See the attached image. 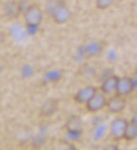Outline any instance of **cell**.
Listing matches in <instances>:
<instances>
[{"label":"cell","instance_id":"cell-14","mask_svg":"<svg viewBox=\"0 0 137 150\" xmlns=\"http://www.w3.org/2000/svg\"><path fill=\"white\" fill-rule=\"evenodd\" d=\"M113 3L112 0H97L95 2V6L99 10H106L110 8Z\"/></svg>","mask_w":137,"mask_h":150},{"label":"cell","instance_id":"cell-2","mask_svg":"<svg viewBox=\"0 0 137 150\" xmlns=\"http://www.w3.org/2000/svg\"><path fill=\"white\" fill-rule=\"evenodd\" d=\"M51 18L56 24L63 25L71 19V11L68 8V6L65 4V2H56L55 6L52 7Z\"/></svg>","mask_w":137,"mask_h":150},{"label":"cell","instance_id":"cell-11","mask_svg":"<svg viewBox=\"0 0 137 150\" xmlns=\"http://www.w3.org/2000/svg\"><path fill=\"white\" fill-rule=\"evenodd\" d=\"M137 137V118L134 115L131 120H128L124 138L126 141H133Z\"/></svg>","mask_w":137,"mask_h":150},{"label":"cell","instance_id":"cell-4","mask_svg":"<svg viewBox=\"0 0 137 150\" xmlns=\"http://www.w3.org/2000/svg\"><path fill=\"white\" fill-rule=\"evenodd\" d=\"M127 123L128 120L121 116L114 118L112 121L110 125V134L115 141L123 140Z\"/></svg>","mask_w":137,"mask_h":150},{"label":"cell","instance_id":"cell-9","mask_svg":"<svg viewBox=\"0 0 137 150\" xmlns=\"http://www.w3.org/2000/svg\"><path fill=\"white\" fill-rule=\"evenodd\" d=\"M58 109L59 101L56 98H49L41 104L39 114L41 117H50L56 114Z\"/></svg>","mask_w":137,"mask_h":150},{"label":"cell","instance_id":"cell-16","mask_svg":"<svg viewBox=\"0 0 137 150\" xmlns=\"http://www.w3.org/2000/svg\"><path fill=\"white\" fill-rule=\"evenodd\" d=\"M60 150H78V149L74 145L68 143V144H65L64 146H62L61 148H60Z\"/></svg>","mask_w":137,"mask_h":150},{"label":"cell","instance_id":"cell-1","mask_svg":"<svg viewBox=\"0 0 137 150\" xmlns=\"http://www.w3.org/2000/svg\"><path fill=\"white\" fill-rule=\"evenodd\" d=\"M23 16L28 27L37 28L41 24L43 20V11L39 5L31 4L24 9Z\"/></svg>","mask_w":137,"mask_h":150},{"label":"cell","instance_id":"cell-15","mask_svg":"<svg viewBox=\"0 0 137 150\" xmlns=\"http://www.w3.org/2000/svg\"><path fill=\"white\" fill-rule=\"evenodd\" d=\"M102 150H121V148L116 144H109L106 146H104Z\"/></svg>","mask_w":137,"mask_h":150},{"label":"cell","instance_id":"cell-7","mask_svg":"<svg viewBox=\"0 0 137 150\" xmlns=\"http://www.w3.org/2000/svg\"><path fill=\"white\" fill-rule=\"evenodd\" d=\"M98 89L93 85H87L78 90L73 96V100L79 104H85L91 99L96 93Z\"/></svg>","mask_w":137,"mask_h":150},{"label":"cell","instance_id":"cell-13","mask_svg":"<svg viewBox=\"0 0 137 150\" xmlns=\"http://www.w3.org/2000/svg\"><path fill=\"white\" fill-rule=\"evenodd\" d=\"M4 11L7 17L13 18L16 17L18 13L20 11V6L16 2H7L4 6Z\"/></svg>","mask_w":137,"mask_h":150},{"label":"cell","instance_id":"cell-5","mask_svg":"<svg viewBox=\"0 0 137 150\" xmlns=\"http://www.w3.org/2000/svg\"><path fill=\"white\" fill-rule=\"evenodd\" d=\"M106 103H107L106 95H104L101 92H97L85 104V107L90 112H97L106 107Z\"/></svg>","mask_w":137,"mask_h":150},{"label":"cell","instance_id":"cell-10","mask_svg":"<svg viewBox=\"0 0 137 150\" xmlns=\"http://www.w3.org/2000/svg\"><path fill=\"white\" fill-rule=\"evenodd\" d=\"M118 80H119V76L114 74L109 75L108 77H106L101 84L100 87L101 93H103L104 95H111L115 93Z\"/></svg>","mask_w":137,"mask_h":150},{"label":"cell","instance_id":"cell-3","mask_svg":"<svg viewBox=\"0 0 137 150\" xmlns=\"http://www.w3.org/2000/svg\"><path fill=\"white\" fill-rule=\"evenodd\" d=\"M135 87H136V77L134 78L130 76L119 77L115 94L125 98L126 96L130 95L134 91Z\"/></svg>","mask_w":137,"mask_h":150},{"label":"cell","instance_id":"cell-6","mask_svg":"<svg viewBox=\"0 0 137 150\" xmlns=\"http://www.w3.org/2000/svg\"><path fill=\"white\" fill-rule=\"evenodd\" d=\"M126 106V99L117 94H112L111 97L107 98L106 108L113 115L121 114Z\"/></svg>","mask_w":137,"mask_h":150},{"label":"cell","instance_id":"cell-12","mask_svg":"<svg viewBox=\"0 0 137 150\" xmlns=\"http://www.w3.org/2000/svg\"><path fill=\"white\" fill-rule=\"evenodd\" d=\"M103 50V44L99 41H91L86 46V52L90 57L100 55Z\"/></svg>","mask_w":137,"mask_h":150},{"label":"cell","instance_id":"cell-8","mask_svg":"<svg viewBox=\"0 0 137 150\" xmlns=\"http://www.w3.org/2000/svg\"><path fill=\"white\" fill-rule=\"evenodd\" d=\"M82 120L79 115H73L70 116L66 121V131L71 136L77 137L82 133Z\"/></svg>","mask_w":137,"mask_h":150}]
</instances>
